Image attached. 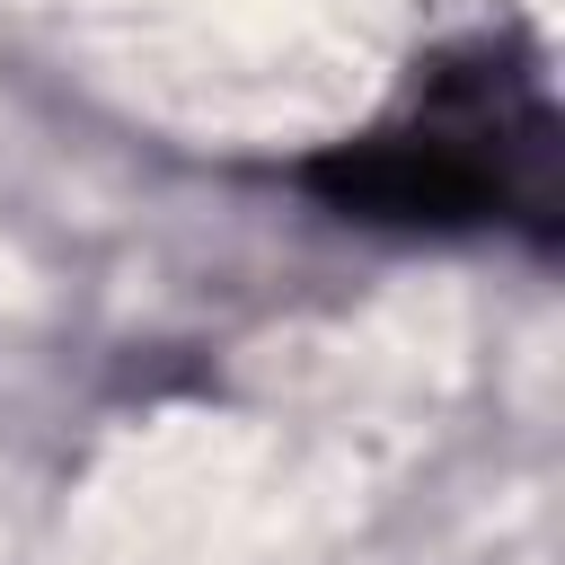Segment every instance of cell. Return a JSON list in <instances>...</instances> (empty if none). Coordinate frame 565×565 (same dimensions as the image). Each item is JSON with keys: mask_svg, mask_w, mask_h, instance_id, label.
Returning a JSON list of instances; mask_svg holds the SVG:
<instances>
[{"mask_svg": "<svg viewBox=\"0 0 565 565\" xmlns=\"http://www.w3.org/2000/svg\"><path fill=\"white\" fill-rule=\"evenodd\" d=\"M291 185L362 230H415V238H468L512 230L530 247L565 238V115L547 53L521 26H477L433 53H415L406 88L309 150Z\"/></svg>", "mask_w": 565, "mask_h": 565, "instance_id": "6da1fadb", "label": "cell"}]
</instances>
